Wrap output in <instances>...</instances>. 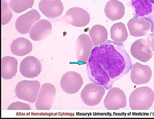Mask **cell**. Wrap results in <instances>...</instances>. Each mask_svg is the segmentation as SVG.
I'll return each mask as SVG.
<instances>
[{
  "label": "cell",
  "mask_w": 154,
  "mask_h": 119,
  "mask_svg": "<svg viewBox=\"0 0 154 119\" xmlns=\"http://www.w3.org/2000/svg\"><path fill=\"white\" fill-rule=\"evenodd\" d=\"M132 67L130 57L123 44L107 41L93 49L86 69L89 80L109 90Z\"/></svg>",
  "instance_id": "obj_1"
},
{
  "label": "cell",
  "mask_w": 154,
  "mask_h": 119,
  "mask_svg": "<svg viewBox=\"0 0 154 119\" xmlns=\"http://www.w3.org/2000/svg\"><path fill=\"white\" fill-rule=\"evenodd\" d=\"M154 101V93L148 87H139L134 90L130 95V107L132 110H148Z\"/></svg>",
  "instance_id": "obj_2"
},
{
  "label": "cell",
  "mask_w": 154,
  "mask_h": 119,
  "mask_svg": "<svg viewBox=\"0 0 154 119\" xmlns=\"http://www.w3.org/2000/svg\"><path fill=\"white\" fill-rule=\"evenodd\" d=\"M40 90V83L37 81H22L16 86V97L22 100L35 103Z\"/></svg>",
  "instance_id": "obj_3"
},
{
  "label": "cell",
  "mask_w": 154,
  "mask_h": 119,
  "mask_svg": "<svg viewBox=\"0 0 154 119\" xmlns=\"http://www.w3.org/2000/svg\"><path fill=\"white\" fill-rule=\"evenodd\" d=\"M106 92L105 87L95 83L88 84L83 88L80 97L82 101L88 106H95L99 104Z\"/></svg>",
  "instance_id": "obj_4"
},
{
  "label": "cell",
  "mask_w": 154,
  "mask_h": 119,
  "mask_svg": "<svg viewBox=\"0 0 154 119\" xmlns=\"http://www.w3.org/2000/svg\"><path fill=\"white\" fill-rule=\"evenodd\" d=\"M56 94V88L53 84H43L40 88L36 101V109L37 110H49L54 103Z\"/></svg>",
  "instance_id": "obj_5"
},
{
  "label": "cell",
  "mask_w": 154,
  "mask_h": 119,
  "mask_svg": "<svg viewBox=\"0 0 154 119\" xmlns=\"http://www.w3.org/2000/svg\"><path fill=\"white\" fill-rule=\"evenodd\" d=\"M83 84L82 76L75 71H68L63 74L60 82L62 90L65 93L73 95L79 92Z\"/></svg>",
  "instance_id": "obj_6"
},
{
  "label": "cell",
  "mask_w": 154,
  "mask_h": 119,
  "mask_svg": "<svg viewBox=\"0 0 154 119\" xmlns=\"http://www.w3.org/2000/svg\"><path fill=\"white\" fill-rule=\"evenodd\" d=\"M134 9L135 16L137 19L149 21L152 24L150 31H154V4L148 0H131Z\"/></svg>",
  "instance_id": "obj_7"
},
{
  "label": "cell",
  "mask_w": 154,
  "mask_h": 119,
  "mask_svg": "<svg viewBox=\"0 0 154 119\" xmlns=\"http://www.w3.org/2000/svg\"><path fill=\"white\" fill-rule=\"evenodd\" d=\"M67 23L75 27H83L90 22V16L85 9L75 7L69 9L63 17Z\"/></svg>",
  "instance_id": "obj_8"
},
{
  "label": "cell",
  "mask_w": 154,
  "mask_h": 119,
  "mask_svg": "<svg viewBox=\"0 0 154 119\" xmlns=\"http://www.w3.org/2000/svg\"><path fill=\"white\" fill-rule=\"evenodd\" d=\"M93 44L89 36L85 34L80 35L75 45L76 57L80 63L88 62L93 49Z\"/></svg>",
  "instance_id": "obj_9"
},
{
  "label": "cell",
  "mask_w": 154,
  "mask_h": 119,
  "mask_svg": "<svg viewBox=\"0 0 154 119\" xmlns=\"http://www.w3.org/2000/svg\"><path fill=\"white\" fill-rule=\"evenodd\" d=\"M104 104L108 110H118L125 108L126 106V97L124 91L118 87L109 89Z\"/></svg>",
  "instance_id": "obj_10"
},
{
  "label": "cell",
  "mask_w": 154,
  "mask_h": 119,
  "mask_svg": "<svg viewBox=\"0 0 154 119\" xmlns=\"http://www.w3.org/2000/svg\"><path fill=\"white\" fill-rule=\"evenodd\" d=\"M130 52L134 58L144 63L149 61L153 56L150 43L147 39H140L134 41L131 46Z\"/></svg>",
  "instance_id": "obj_11"
},
{
  "label": "cell",
  "mask_w": 154,
  "mask_h": 119,
  "mask_svg": "<svg viewBox=\"0 0 154 119\" xmlns=\"http://www.w3.org/2000/svg\"><path fill=\"white\" fill-rule=\"evenodd\" d=\"M19 71L21 75L25 77L35 78L41 74L42 64L37 58L28 56L22 60Z\"/></svg>",
  "instance_id": "obj_12"
},
{
  "label": "cell",
  "mask_w": 154,
  "mask_h": 119,
  "mask_svg": "<svg viewBox=\"0 0 154 119\" xmlns=\"http://www.w3.org/2000/svg\"><path fill=\"white\" fill-rule=\"evenodd\" d=\"M40 18L39 12L35 9H32L17 19L15 23L16 29L19 33L26 34L30 32L33 24Z\"/></svg>",
  "instance_id": "obj_13"
},
{
  "label": "cell",
  "mask_w": 154,
  "mask_h": 119,
  "mask_svg": "<svg viewBox=\"0 0 154 119\" xmlns=\"http://www.w3.org/2000/svg\"><path fill=\"white\" fill-rule=\"evenodd\" d=\"M38 7L45 16L53 19L59 17L63 10L60 0H41Z\"/></svg>",
  "instance_id": "obj_14"
},
{
  "label": "cell",
  "mask_w": 154,
  "mask_h": 119,
  "mask_svg": "<svg viewBox=\"0 0 154 119\" xmlns=\"http://www.w3.org/2000/svg\"><path fill=\"white\" fill-rule=\"evenodd\" d=\"M152 77V70L147 65L138 62L133 65L131 71V80L136 85L147 84Z\"/></svg>",
  "instance_id": "obj_15"
},
{
  "label": "cell",
  "mask_w": 154,
  "mask_h": 119,
  "mask_svg": "<svg viewBox=\"0 0 154 119\" xmlns=\"http://www.w3.org/2000/svg\"><path fill=\"white\" fill-rule=\"evenodd\" d=\"M52 24L47 20L42 19L37 21L29 32V36L34 41H40L46 38L52 31Z\"/></svg>",
  "instance_id": "obj_16"
},
{
  "label": "cell",
  "mask_w": 154,
  "mask_h": 119,
  "mask_svg": "<svg viewBox=\"0 0 154 119\" xmlns=\"http://www.w3.org/2000/svg\"><path fill=\"white\" fill-rule=\"evenodd\" d=\"M130 34L133 37H140L146 35L152 28L151 23L144 19L132 18L127 23Z\"/></svg>",
  "instance_id": "obj_17"
},
{
  "label": "cell",
  "mask_w": 154,
  "mask_h": 119,
  "mask_svg": "<svg viewBox=\"0 0 154 119\" xmlns=\"http://www.w3.org/2000/svg\"><path fill=\"white\" fill-rule=\"evenodd\" d=\"M106 17L112 21L118 20L122 19L125 13L124 4L118 0H110L104 8Z\"/></svg>",
  "instance_id": "obj_18"
},
{
  "label": "cell",
  "mask_w": 154,
  "mask_h": 119,
  "mask_svg": "<svg viewBox=\"0 0 154 119\" xmlns=\"http://www.w3.org/2000/svg\"><path fill=\"white\" fill-rule=\"evenodd\" d=\"M10 48L12 54L23 57L31 53L33 45L29 39L25 37H18L12 42Z\"/></svg>",
  "instance_id": "obj_19"
},
{
  "label": "cell",
  "mask_w": 154,
  "mask_h": 119,
  "mask_svg": "<svg viewBox=\"0 0 154 119\" xmlns=\"http://www.w3.org/2000/svg\"><path fill=\"white\" fill-rule=\"evenodd\" d=\"M18 61L14 57H4L2 60V77L5 80L13 78L17 72Z\"/></svg>",
  "instance_id": "obj_20"
},
{
  "label": "cell",
  "mask_w": 154,
  "mask_h": 119,
  "mask_svg": "<svg viewBox=\"0 0 154 119\" xmlns=\"http://www.w3.org/2000/svg\"><path fill=\"white\" fill-rule=\"evenodd\" d=\"M89 35H90L94 47L102 44L107 41V30L102 25H94L89 31Z\"/></svg>",
  "instance_id": "obj_21"
},
{
  "label": "cell",
  "mask_w": 154,
  "mask_h": 119,
  "mask_svg": "<svg viewBox=\"0 0 154 119\" xmlns=\"http://www.w3.org/2000/svg\"><path fill=\"white\" fill-rule=\"evenodd\" d=\"M110 34L113 41L117 43H124L128 36L125 25L122 22L115 23L112 26Z\"/></svg>",
  "instance_id": "obj_22"
},
{
  "label": "cell",
  "mask_w": 154,
  "mask_h": 119,
  "mask_svg": "<svg viewBox=\"0 0 154 119\" xmlns=\"http://www.w3.org/2000/svg\"><path fill=\"white\" fill-rule=\"evenodd\" d=\"M34 0H10L9 5L12 11L17 14L33 6Z\"/></svg>",
  "instance_id": "obj_23"
},
{
  "label": "cell",
  "mask_w": 154,
  "mask_h": 119,
  "mask_svg": "<svg viewBox=\"0 0 154 119\" xmlns=\"http://www.w3.org/2000/svg\"><path fill=\"white\" fill-rule=\"evenodd\" d=\"M11 10L9 3L3 1L2 6V23L3 25L8 23L12 18L13 14Z\"/></svg>",
  "instance_id": "obj_24"
},
{
  "label": "cell",
  "mask_w": 154,
  "mask_h": 119,
  "mask_svg": "<svg viewBox=\"0 0 154 119\" xmlns=\"http://www.w3.org/2000/svg\"><path fill=\"white\" fill-rule=\"evenodd\" d=\"M8 110H31V107L27 104L16 101L11 103L8 108Z\"/></svg>",
  "instance_id": "obj_25"
},
{
  "label": "cell",
  "mask_w": 154,
  "mask_h": 119,
  "mask_svg": "<svg viewBox=\"0 0 154 119\" xmlns=\"http://www.w3.org/2000/svg\"><path fill=\"white\" fill-rule=\"evenodd\" d=\"M147 40L150 42L151 49L154 52V31L148 36Z\"/></svg>",
  "instance_id": "obj_26"
},
{
  "label": "cell",
  "mask_w": 154,
  "mask_h": 119,
  "mask_svg": "<svg viewBox=\"0 0 154 119\" xmlns=\"http://www.w3.org/2000/svg\"><path fill=\"white\" fill-rule=\"evenodd\" d=\"M149 2H150L152 4H154V0H148Z\"/></svg>",
  "instance_id": "obj_27"
},
{
  "label": "cell",
  "mask_w": 154,
  "mask_h": 119,
  "mask_svg": "<svg viewBox=\"0 0 154 119\" xmlns=\"http://www.w3.org/2000/svg\"><path fill=\"white\" fill-rule=\"evenodd\" d=\"M153 82H154V79H153Z\"/></svg>",
  "instance_id": "obj_28"
}]
</instances>
